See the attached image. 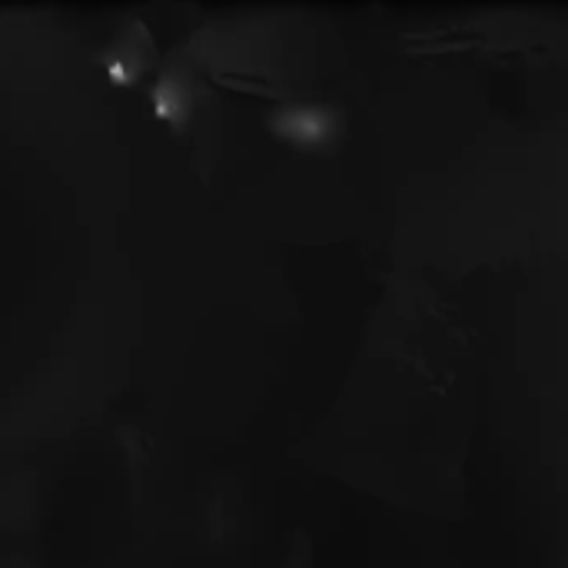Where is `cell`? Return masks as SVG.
I'll return each instance as SVG.
<instances>
[{"label":"cell","mask_w":568,"mask_h":568,"mask_svg":"<svg viewBox=\"0 0 568 568\" xmlns=\"http://www.w3.org/2000/svg\"><path fill=\"white\" fill-rule=\"evenodd\" d=\"M273 130L303 146V150H326L336 143L339 130H343V120L336 110L329 106H316V103H300V106H283L273 113Z\"/></svg>","instance_id":"cell-1"}]
</instances>
